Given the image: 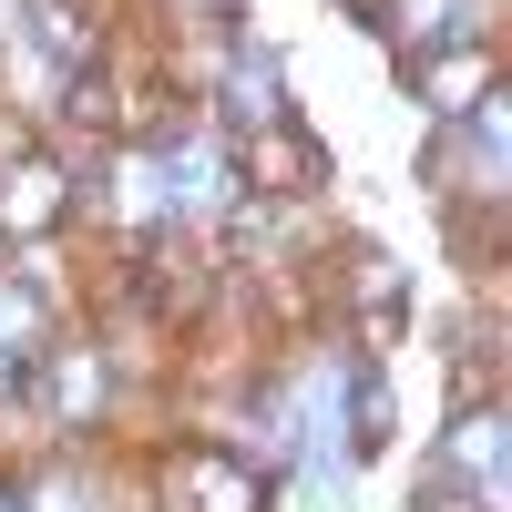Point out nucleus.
Listing matches in <instances>:
<instances>
[{
    "label": "nucleus",
    "mask_w": 512,
    "mask_h": 512,
    "mask_svg": "<svg viewBox=\"0 0 512 512\" xmlns=\"http://www.w3.org/2000/svg\"><path fill=\"white\" fill-rule=\"evenodd\" d=\"M441 461H451V472H472V492L492 502V492H502V420H492V410H461L451 431H441Z\"/></svg>",
    "instance_id": "4"
},
{
    "label": "nucleus",
    "mask_w": 512,
    "mask_h": 512,
    "mask_svg": "<svg viewBox=\"0 0 512 512\" xmlns=\"http://www.w3.org/2000/svg\"><path fill=\"white\" fill-rule=\"evenodd\" d=\"M62 205H72V195H62V175H52L41 154H21L11 175H0V226H11V236H52Z\"/></svg>",
    "instance_id": "2"
},
{
    "label": "nucleus",
    "mask_w": 512,
    "mask_h": 512,
    "mask_svg": "<svg viewBox=\"0 0 512 512\" xmlns=\"http://www.w3.org/2000/svg\"><path fill=\"white\" fill-rule=\"evenodd\" d=\"M175 502L185 512H267V482H256V461H236L226 441H185L175 451Z\"/></svg>",
    "instance_id": "1"
},
{
    "label": "nucleus",
    "mask_w": 512,
    "mask_h": 512,
    "mask_svg": "<svg viewBox=\"0 0 512 512\" xmlns=\"http://www.w3.org/2000/svg\"><path fill=\"white\" fill-rule=\"evenodd\" d=\"M93 400H103V369H93V349H62V420H72V431L93 420Z\"/></svg>",
    "instance_id": "5"
},
{
    "label": "nucleus",
    "mask_w": 512,
    "mask_h": 512,
    "mask_svg": "<svg viewBox=\"0 0 512 512\" xmlns=\"http://www.w3.org/2000/svg\"><path fill=\"white\" fill-rule=\"evenodd\" d=\"M410 82L431 93V113H472V103H492V52H482V41H461V52L410 62Z\"/></svg>",
    "instance_id": "3"
},
{
    "label": "nucleus",
    "mask_w": 512,
    "mask_h": 512,
    "mask_svg": "<svg viewBox=\"0 0 512 512\" xmlns=\"http://www.w3.org/2000/svg\"><path fill=\"white\" fill-rule=\"evenodd\" d=\"M461 11H472V0H400V31H431V41H451V31H472Z\"/></svg>",
    "instance_id": "6"
},
{
    "label": "nucleus",
    "mask_w": 512,
    "mask_h": 512,
    "mask_svg": "<svg viewBox=\"0 0 512 512\" xmlns=\"http://www.w3.org/2000/svg\"><path fill=\"white\" fill-rule=\"evenodd\" d=\"M195 11H205V21H236V0H195Z\"/></svg>",
    "instance_id": "8"
},
{
    "label": "nucleus",
    "mask_w": 512,
    "mask_h": 512,
    "mask_svg": "<svg viewBox=\"0 0 512 512\" xmlns=\"http://www.w3.org/2000/svg\"><path fill=\"white\" fill-rule=\"evenodd\" d=\"M420 512H492V502H482V492H451V482H441V492H420Z\"/></svg>",
    "instance_id": "7"
},
{
    "label": "nucleus",
    "mask_w": 512,
    "mask_h": 512,
    "mask_svg": "<svg viewBox=\"0 0 512 512\" xmlns=\"http://www.w3.org/2000/svg\"><path fill=\"white\" fill-rule=\"evenodd\" d=\"M0 512H21V492H0Z\"/></svg>",
    "instance_id": "9"
}]
</instances>
